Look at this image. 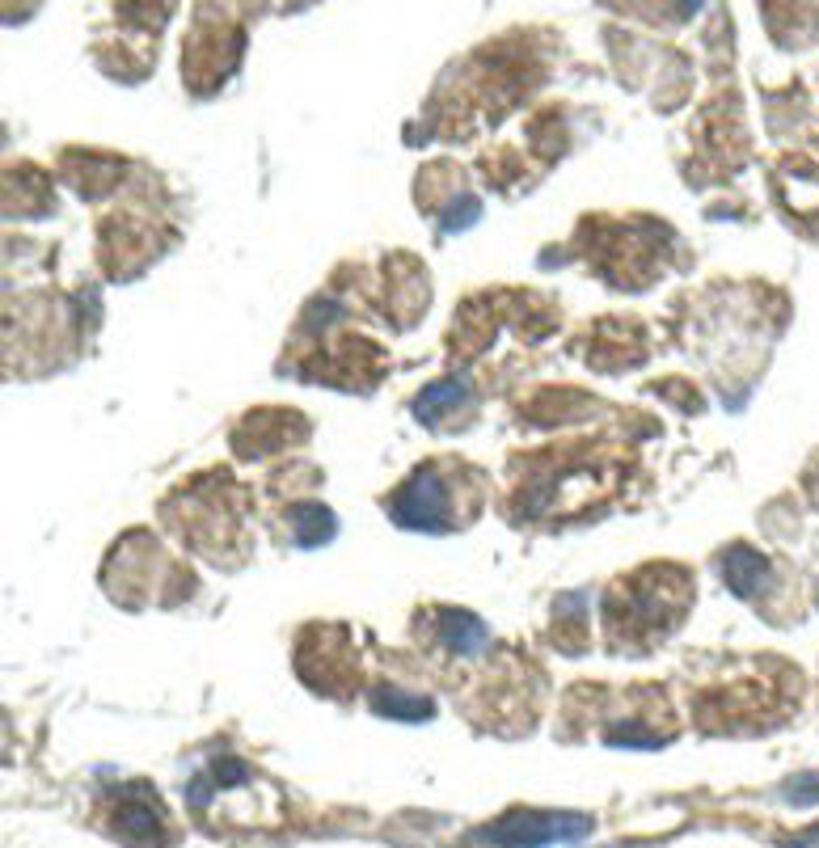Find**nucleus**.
I'll return each mask as SVG.
<instances>
[{
	"instance_id": "7",
	"label": "nucleus",
	"mask_w": 819,
	"mask_h": 848,
	"mask_svg": "<svg viewBox=\"0 0 819 848\" xmlns=\"http://www.w3.org/2000/svg\"><path fill=\"white\" fill-rule=\"evenodd\" d=\"M461 402H464V381H439L414 402V414H418L423 422H436L439 414L452 410V406H461Z\"/></svg>"
},
{
	"instance_id": "1",
	"label": "nucleus",
	"mask_w": 819,
	"mask_h": 848,
	"mask_svg": "<svg viewBox=\"0 0 819 848\" xmlns=\"http://www.w3.org/2000/svg\"><path fill=\"white\" fill-rule=\"evenodd\" d=\"M389 511L402 528H418V532H444L452 528V490L448 477H439L436 468L414 473L402 490L389 498Z\"/></svg>"
},
{
	"instance_id": "9",
	"label": "nucleus",
	"mask_w": 819,
	"mask_h": 848,
	"mask_svg": "<svg viewBox=\"0 0 819 848\" xmlns=\"http://www.w3.org/2000/svg\"><path fill=\"white\" fill-rule=\"evenodd\" d=\"M816 798H819V781H816V777H811V785H794V790H790L794 806H803V802H816Z\"/></svg>"
},
{
	"instance_id": "2",
	"label": "nucleus",
	"mask_w": 819,
	"mask_h": 848,
	"mask_svg": "<svg viewBox=\"0 0 819 848\" xmlns=\"http://www.w3.org/2000/svg\"><path fill=\"white\" fill-rule=\"evenodd\" d=\"M592 823L583 815H507L494 827L478 832L473 845H491V848H541L558 845V840H579L587 836Z\"/></svg>"
},
{
	"instance_id": "8",
	"label": "nucleus",
	"mask_w": 819,
	"mask_h": 848,
	"mask_svg": "<svg viewBox=\"0 0 819 848\" xmlns=\"http://www.w3.org/2000/svg\"><path fill=\"white\" fill-rule=\"evenodd\" d=\"M372 705L389 717H431V701H423V697H406V692H397V688H377L372 692Z\"/></svg>"
},
{
	"instance_id": "3",
	"label": "nucleus",
	"mask_w": 819,
	"mask_h": 848,
	"mask_svg": "<svg viewBox=\"0 0 819 848\" xmlns=\"http://www.w3.org/2000/svg\"><path fill=\"white\" fill-rule=\"evenodd\" d=\"M114 836L136 848H161V806L144 785H123L114 802Z\"/></svg>"
},
{
	"instance_id": "5",
	"label": "nucleus",
	"mask_w": 819,
	"mask_h": 848,
	"mask_svg": "<svg viewBox=\"0 0 819 848\" xmlns=\"http://www.w3.org/2000/svg\"><path fill=\"white\" fill-rule=\"evenodd\" d=\"M436 637L444 651H452V655H482L486 646H491V633L486 625L473 617V612H461V608H444L436 617Z\"/></svg>"
},
{
	"instance_id": "6",
	"label": "nucleus",
	"mask_w": 819,
	"mask_h": 848,
	"mask_svg": "<svg viewBox=\"0 0 819 848\" xmlns=\"http://www.w3.org/2000/svg\"><path fill=\"white\" fill-rule=\"evenodd\" d=\"M334 532H338V523H334V516H329L326 507H296L292 511V536H296V545L304 549L326 545Z\"/></svg>"
},
{
	"instance_id": "4",
	"label": "nucleus",
	"mask_w": 819,
	"mask_h": 848,
	"mask_svg": "<svg viewBox=\"0 0 819 848\" xmlns=\"http://www.w3.org/2000/svg\"><path fill=\"white\" fill-rule=\"evenodd\" d=\"M722 575H727V587L743 596V600H756V596H765L768 583H773V570H768V562L756 553V549L748 545H731L727 549V557H722Z\"/></svg>"
}]
</instances>
